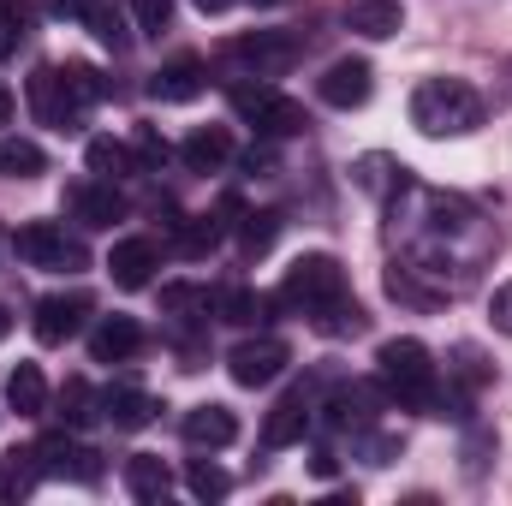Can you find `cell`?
Returning <instances> with one entry per match:
<instances>
[{
	"mask_svg": "<svg viewBox=\"0 0 512 506\" xmlns=\"http://www.w3.org/2000/svg\"><path fill=\"white\" fill-rule=\"evenodd\" d=\"M66 215L78 227H114V221H126V197L114 179H78V185H66Z\"/></svg>",
	"mask_w": 512,
	"mask_h": 506,
	"instance_id": "obj_10",
	"label": "cell"
},
{
	"mask_svg": "<svg viewBox=\"0 0 512 506\" xmlns=\"http://www.w3.org/2000/svg\"><path fill=\"white\" fill-rule=\"evenodd\" d=\"M36 465H42V477L102 483V453H96V447H84V441H72L66 429H60V435H42V441H36Z\"/></svg>",
	"mask_w": 512,
	"mask_h": 506,
	"instance_id": "obj_9",
	"label": "cell"
},
{
	"mask_svg": "<svg viewBox=\"0 0 512 506\" xmlns=\"http://www.w3.org/2000/svg\"><path fill=\"white\" fill-rule=\"evenodd\" d=\"M298 60V36L286 30H251L227 42V66H245V78H286Z\"/></svg>",
	"mask_w": 512,
	"mask_h": 506,
	"instance_id": "obj_6",
	"label": "cell"
},
{
	"mask_svg": "<svg viewBox=\"0 0 512 506\" xmlns=\"http://www.w3.org/2000/svg\"><path fill=\"white\" fill-rule=\"evenodd\" d=\"M12 251H18L24 268H42V274H78V268H90L84 239L66 233L60 221H30V227H18V233H12Z\"/></svg>",
	"mask_w": 512,
	"mask_h": 506,
	"instance_id": "obj_4",
	"label": "cell"
},
{
	"mask_svg": "<svg viewBox=\"0 0 512 506\" xmlns=\"http://www.w3.org/2000/svg\"><path fill=\"white\" fill-rule=\"evenodd\" d=\"M84 316H90V298L84 292H48L36 304V340L42 346H66L84 328Z\"/></svg>",
	"mask_w": 512,
	"mask_h": 506,
	"instance_id": "obj_13",
	"label": "cell"
},
{
	"mask_svg": "<svg viewBox=\"0 0 512 506\" xmlns=\"http://www.w3.org/2000/svg\"><path fill=\"white\" fill-rule=\"evenodd\" d=\"M6 405L18 411V417H42L48 411V381L36 364H18L12 376H6Z\"/></svg>",
	"mask_w": 512,
	"mask_h": 506,
	"instance_id": "obj_25",
	"label": "cell"
},
{
	"mask_svg": "<svg viewBox=\"0 0 512 506\" xmlns=\"http://www.w3.org/2000/svg\"><path fill=\"white\" fill-rule=\"evenodd\" d=\"M286 364H292V346H286V340H274V334L245 340V346H233V352H227V376L239 381V387H268V381L286 376Z\"/></svg>",
	"mask_w": 512,
	"mask_h": 506,
	"instance_id": "obj_8",
	"label": "cell"
},
{
	"mask_svg": "<svg viewBox=\"0 0 512 506\" xmlns=\"http://www.w3.org/2000/svg\"><path fill=\"white\" fill-rule=\"evenodd\" d=\"M84 6H90V0H48V12H54V18H72V24L84 18Z\"/></svg>",
	"mask_w": 512,
	"mask_h": 506,
	"instance_id": "obj_46",
	"label": "cell"
},
{
	"mask_svg": "<svg viewBox=\"0 0 512 506\" xmlns=\"http://www.w3.org/2000/svg\"><path fill=\"white\" fill-rule=\"evenodd\" d=\"M60 417H66V429H90V423L102 417V393H96L84 376H72L66 387H60Z\"/></svg>",
	"mask_w": 512,
	"mask_h": 506,
	"instance_id": "obj_28",
	"label": "cell"
},
{
	"mask_svg": "<svg viewBox=\"0 0 512 506\" xmlns=\"http://www.w3.org/2000/svg\"><path fill=\"white\" fill-rule=\"evenodd\" d=\"M233 114L256 131V137H298L310 126L304 120V102H292L286 90H274L268 78L262 84H233Z\"/></svg>",
	"mask_w": 512,
	"mask_h": 506,
	"instance_id": "obj_5",
	"label": "cell"
},
{
	"mask_svg": "<svg viewBox=\"0 0 512 506\" xmlns=\"http://www.w3.org/2000/svg\"><path fill=\"white\" fill-rule=\"evenodd\" d=\"M370 90H376V72H370V60H358V54H340V60L316 78V96H322L328 108H364Z\"/></svg>",
	"mask_w": 512,
	"mask_h": 506,
	"instance_id": "obj_11",
	"label": "cell"
},
{
	"mask_svg": "<svg viewBox=\"0 0 512 506\" xmlns=\"http://www.w3.org/2000/svg\"><path fill=\"white\" fill-rule=\"evenodd\" d=\"M131 12H137V30L143 36H161L173 24V0H131Z\"/></svg>",
	"mask_w": 512,
	"mask_h": 506,
	"instance_id": "obj_40",
	"label": "cell"
},
{
	"mask_svg": "<svg viewBox=\"0 0 512 506\" xmlns=\"http://www.w3.org/2000/svg\"><path fill=\"white\" fill-rule=\"evenodd\" d=\"M411 126L423 137H465L483 126V96L465 78H423L411 90Z\"/></svg>",
	"mask_w": 512,
	"mask_h": 506,
	"instance_id": "obj_2",
	"label": "cell"
},
{
	"mask_svg": "<svg viewBox=\"0 0 512 506\" xmlns=\"http://www.w3.org/2000/svg\"><path fill=\"white\" fill-rule=\"evenodd\" d=\"M453 358H459V364H453V376L465 381V387H483V381L495 376V370H489V364H483V352H477V346H459V352H453Z\"/></svg>",
	"mask_w": 512,
	"mask_h": 506,
	"instance_id": "obj_41",
	"label": "cell"
},
{
	"mask_svg": "<svg viewBox=\"0 0 512 506\" xmlns=\"http://www.w3.org/2000/svg\"><path fill=\"white\" fill-rule=\"evenodd\" d=\"M387 405V387L382 381H352V387H334V399H328V429H370L376 423V411Z\"/></svg>",
	"mask_w": 512,
	"mask_h": 506,
	"instance_id": "obj_12",
	"label": "cell"
},
{
	"mask_svg": "<svg viewBox=\"0 0 512 506\" xmlns=\"http://www.w3.org/2000/svg\"><path fill=\"white\" fill-rule=\"evenodd\" d=\"M340 18H346V30H358V36H370V42H387V36H399L405 6H399V0H346Z\"/></svg>",
	"mask_w": 512,
	"mask_h": 506,
	"instance_id": "obj_19",
	"label": "cell"
},
{
	"mask_svg": "<svg viewBox=\"0 0 512 506\" xmlns=\"http://www.w3.org/2000/svg\"><path fill=\"white\" fill-rule=\"evenodd\" d=\"M155 268H161V251H155V239H120L114 251H108V274H114V286H149L155 280Z\"/></svg>",
	"mask_w": 512,
	"mask_h": 506,
	"instance_id": "obj_18",
	"label": "cell"
},
{
	"mask_svg": "<svg viewBox=\"0 0 512 506\" xmlns=\"http://www.w3.org/2000/svg\"><path fill=\"white\" fill-rule=\"evenodd\" d=\"M256 6H274V0H256Z\"/></svg>",
	"mask_w": 512,
	"mask_h": 506,
	"instance_id": "obj_50",
	"label": "cell"
},
{
	"mask_svg": "<svg viewBox=\"0 0 512 506\" xmlns=\"http://www.w3.org/2000/svg\"><path fill=\"white\" fill-rule=\"evenodd\" d=\"M179 435H185V447H197V453H221V447L239 441V417H233L227 405H191L185 423H179Z\"/></svg>",
	"mask_w": 512,
	"mask_h": 506,
	"instance_id": "obj_15",
	"label": "cell"
},
{
	"mask_svg": "<svg viewBox=\"0 0 512 506\" xmlns=\"http://www.w3.org/2000/svg\"><path fill=\"white\" fill-rule=\"evenodd\" d=\"M310 417H316V405H310V393L304 387H292L274 411H268V423H262V447L268 453H280V447H298L304 435H310Z\"/></svg>",
	"mask_w": 512,
	"mask_h": 506,
	"instance_id": "obj_14",
	"label": "cell"
},
{
	"mask_svg": "<svg viewBox=\"0 0 512 506\" xmlns=\"http://www.w3.org/2000/svg\"><path fill=\"white\" fill-rule=\"evenodd\" d=\"M161 310H167L179 328H191V322H203L215 304H209V292H203V286H161Z\"/></svg>",
	"mask_w": 512,
	"mask_h": 506,
	"instance_id": "obj_32",
	"label": "cell"
},
{
	"mask_svg": "<svg viewBox=\"0 0 512 506\" xmlns=\"http://www.w3.org/2000/svg\"><path fill=\"white\" fill-rule=\"evenodd\" d=\"M209 304H215V316H221V322L251 328V322H268V304H274V298H262V292H251V286H221Z\"/></svg>",
	"mask_w": 512,
	"mask_h": 506,
	"instance_id": "obj_23",
	"label": "cell"
},
{
	"mask_svg": "<svg viewBox=\"0 0 512 506\" xmlns=\"http://www.w3.org/2000/svg\"><path fill=\"white\" fill-rule=\"evenodd\" d=\"M489 316H495V328H501V334H512V280L489 298Z\"/></svg>",
	"mask_w": 512,
	"mask_h": 506,
	"instance_id": "obj_43",
	"label": "cell"
},
{
	"mask_svg": "<svg viewBox=\"0 0 512 506\" xmlns=\"http://www.w3.org/2000/svg\"><path fill=\"white\" fill-rule=\"evenodd\" d=\"M155 411H161V405H155L143 387H126V381H114V387L102 393V417H108L114 429H149Z\"/></svg>",
	"mask_w": 512,
	"mask_h": 506,
	"instance_id": "obj_21",
	"label": "cell"
},
{
	"mask_svg": "<svg viewBox=\"0 0 512 506\" xmlns=\"http://www.w3.org/2000/svg\"><path fill=\"white\" fill-rule=\"evenodd\" d=\"M358 453H364L370 465H393V459H399V441H393V435H376V429H358Z\"/></svg>",
	"mask_w": 512,
	"mask_h": 506,
	"instance_id": "obj_42",
	"label": "cell"
},
{
	"mask_svg": "<svg viewBox=\"0 0 512 506\" xmlns=\"http://www.w3.org/2000/svg\"><path fill=\"white\" fill-rule=\"evenodd\" d=\"M191 6H203V12H221V6H233V0H191Z\"/></svg>",
	"mask_w": 512,
	"mask_h": 506,
	"instance_id": "obj_49",
	"label": "cell"
},
{
	"mask_svg": "<svg viewBox=\"0 0 512 506\" xmlns=\"http://www.w3.org/2000/svg\"><path fill=\"white\" fill-rule=\"evenodd\" d=\"M245 173H256V179L274 173V149H251V155H245Z\"/></svg>",
	"mask_w": 512,
	"mask_h": 506,
	"instance_id": "obj_45",
	"label": "cell"
},
{
	"mask_svg": "<svg viewBox=\"0 0 512 506\" xmlns=\"http://www.w3.org/2000/svg\"><path fill=\"white\" fill-rule=\"evenodd\" d=\"M387 298H399V304H411V310H441V304H447V292H441V286H423L405 262L387 268Z\"/></svg>",
	"mask_w": 512,
	"mask_h": 506,
	"instance_id": "obj_27",
	"label": "cell"
},
{
	"mask_svg": "<svg viewBox=\"0 0 512 506\" xmlns=\"http://www.w3.org/2000/svg\"><path fill=\"white\" fill-rule=\"evenodd\" d=\"M352 179H358V191H370V197H393L405 179H411V167L405 161H393V155H358L352 161Z\"/></svg>",
	"mask_w": 512,
	"mask_h": 506,
	"instance_id": "obj_22",
	"label": "cell"
},
{
	"mask_svg": "<svg viewBox=\"0 0 512 506\" xmlns=\"http://www.w3.org/2000/svg\"><path fill=\"white\" fill-rule=\"evenodd\" d=\"M346 292H352V286H346V268H340V256H328V251L298 256V262L286 268V280H280V304L298 310L304 322L322 316L328 304H340Z\"/></svg>",
	"mask_w": 512,
	"mask_h": 506,
	"instance_id": "obj_3",
	"label": "cell"
},
{
	"mask_svg": "<svg viewBox=\"0 0 512 506\" xmlns=\"http://www.w3.org/2000/svg\"><path fill=\"white\" fill-rule=\"evenodd\" d=\"M143 352V322L137 316H102L90 328V358L96 364H131Z\"/></svg>",
	"mask_w": 512,
	"mask_h": 506,
	"instance_id": "obj_17",
	"label": "cell"
},
{
	"mask_svg": "<svg viewBox=\"0 0 512 506\" xmlns=\"http://www.w3.org/2000/svg\"><path fill=\"white\" fill-rule=\"evenodd\" d=\"M215 245H221V221H215V215L179 221V256H209Z\"/></svg>",
	"mask_w": 512,
	"mask_h": 506,
	"instance_id": "obj_34",
	"label": "cell"
},
{
	"mask_svg": "<svg viewBox=\"0 0 512 506\" xmlns=\"http://www.w3.org/2000/svg\"><path fill=\"white\" fill-rule=\"evenodd\" d=\"M12 114H18V102H12V90H6V84H0V126H6V120H12Z\"/></svg>",
	"mask_w": 512,
	"mask_h": 506,
	"instance_id": "obj_47",
	"label": "cell"
},
{
	"mask_svg": "<svg viewBox=\"0 0 512 506\" xmlns=\"http://www.w3.org/2000/svg\"><path fill=\"white\" fill-rule=\"evenodd\" d=\"M6 334H12V310L0 304V340H6Z\"/></svg>",
	"mask_w": 512,
	"mask_h": 506,
	"instance_id": "obj_48",
	"label": "cell"
},
{
	"mask_svg": "<svg viewBox=\"0 0 512 506\" xmlns=\"http://www.w3.org/2000/svg\"><path fill=\"white\" fill-rule=\"evenodd\" d=\"M126 489L137 495V501H161V495L173 489L167 459H161V453H131L126 459Z\"/></svg>",
	"mask_w": 512,
	"mask_h": 506,
	"instance_id": "obj_24",
	"label": "cell"
},
{
	"mask_svg": "<svg viewBox=\"0 0 512 506\" xmlns=\"http://www.w3.org/2000/svg\"><path fill=\"white\" fill-rule=\"evenodd\" d=\"M483 453H489V435H483V429H477V435H471V441H465V471H471V477H477V471H483Z\"/></svg>",
	"mask_w": 512,
	"mask_h": 506,
	"instance_id": "obj_44",
	"label": "cell"
},
{
	"mask_svg": "<svg viewBox=\"0 0 512 506\" xmlns=\"http://www.w3.org/2000/svg\"><path fill=\"white\" fill-rule=\"evenodd\" d=\"M376 381L387 387V405L423 411V417H447L441 370H435V358H429L423 340H382V352H376Z\"/></svg>",
	"mask_w": 512,
	"mask_h": 506,
	"instance_id": "obj_1",
	"label": "cell"
},
{
	"mask_svg": "<svg viewBox=\"0 0 512 506\" xmlns=\"http://www.w3.org/2000/svg\"><path fill=\"white\" fill-rule=\"evenodd\" d=\"M24 42V0H0V60L18 54Z\"/></svg>",
	"mask_w": 512,
	"mask_h": 506,
	"instance_id": "obj_39",
	"label": "cell"
},
{
	"mask_svg": "<svg viewBox=\"0 0 512 506\" xmlns=\"http://www.w3.org/2000/svg\"><path fill=\"white\" fill-rule=\"evenodd\" d=\"M84 161H90V173L96 179H126V173H137V155H131L126 143H114V137H90V149H84Z\"/></svg>",
	"mask_w": 512,
	"mask_h": 506,
	"instance_id": "obj_29",
	"label": "cell"
},
{
	"mask_svg": "<svg viewBox=\"0 0 512 506\" xmlns=\"http://www.w3.org/2000/svg\"><path fill=\"white\" fill-rule=\"evenodd\" d=\"M36 477H42L36 447H12V453L0 459V495H30V489H36Z\"/></svg>",
	"mask_w": 512,
	"mask_h": 506,
	"instance_id": "obj_33",
	"label": "cell"
},
{
	"mask_svg": "<svg viewBox=\"0 0 512 506\" xmlns=\"http://www.w3.org/2000/svg\"><path fill=\"white\" fill-rule=\"evenodd\" d=\"M310 328H316V334H328V340H358V334L370 328V316H364V304L346 292L340 304H328L322 316H310Z\"/></svg>",
	"mask_w": 512,
	"mask_h": 506,
	"instance_id": "obj_26",
	"label": "cell"
},
{
	"mask_svg": "<svg viewBox=\"0 0 512 506\" xmlns=\"http://www.w3.org/2000/svg\"><path fill=\"white\" fill-rule=\"evenodd\" d=\"M131 155H137V173H161V161H167L173 149H167V137L155 126H137L131 131Z\"/></svg>",
	"mask_w": 512,
	"mask_h": 506,
	"instance_id": "obj_38",
	"label": "cell"
},
{
	"mask_svg": "<svg viewBox=\"0 0 512 506\" xmlns=\"http://www.w3.org/2000/svg\"><path fill=\"white\" fill-rule=\"evenodd\" d=\"M78 24H90V36H96L102 48H126V30H120V12H114L108 0H90Z\"/></svg>",
	"mask_w": 512,
	"mask_h": 506,
	"instance_id": "obj_36",
	"label": "cell"
},
{
	"mask_svg": "<svg viewBox=\"0 0 512 506\" xmlns=\"http://www.w3.org/2000/svg\"><path fill=\"white\" fill-rule=\"evenodd\" d=\"M48 173V155L30 137H0V179H36Z\"/></svg>",
	"mask_w": 512,
	"mask_h": 506,
	"instance_id": "obj_30",
	"label": "cell"
},
{
	"mask_svg": "<svg viewBox=\"0 0 512 506\" xmlns=\"http://www.w3.org/2000/svg\"><path fill=\"white\" fill-rule=\"evenodd\" d=\"M179 161H185L191 173H221V167L233 161V137H227V126H197L185 143H179Z\"/></svg>",
	"mask_w": 512,
	"mask_h": 506,
	"instance_id": "obj_20",
	"label": "cell"
},
{
	"mask_svg": "<svg viewBox=\"0 0 512 506\" xmlns=\"http://www.w3.org/2000/svg\"><path fill=\"white\" fill-rule=\"evenodd\" d=\"M233 227H239V251L262 256L274 239H280V209H251V215H239Z\"/></svg>",
	"mask_w": 512,
	"mask_h": 506,
	"instance_id": "obj_31",
	"label": "cell"
},
{
	"mask_svg": "<svg viewBox=\"0 0 512 506\" xmlns=\"http://www.w3.org/2000/svg\"><path fill=\"white\" fill-rule=\"evenodd\" d=\"M203 90H209V66L197 54H179V60L155 66V78H149V96L155 102H197Z\"/></svg>",
	"mask_w": 512,
	"mask_h": 506,
	"instance_id": "obj_16",
	"label": "cell"
},
{
	"mask_svg": "<svg viewBox=\"0 0 512 506\" xmlns=\"http://www.w3.org/2000/svg\"><path fill=\"white\" fill-rule=\"evenodd\" d=\"M30 114H36L48 131H78L84 102L72 96V84H66L60 66H36V72H30Z\"/></svg>",
	"mask_w": 512,
	"mask_h": 506,
	"instance_id": "obj_7",
	"label": "cell"
},
{
	"mask_svg": "<svg viewBox=\"0 0 512 506\" xmlns=\"http://www.w3.org/2000/svg\"><path fill=\"white\" fill-rule=\"evenodd\" d=\"M60 72H66V84H72V96H78L84 108H96V102L108 96V78H102L96 66H84V60H66Z\"/></svg>",
	"mask_w": 512,
	"mask_h": 506,
	"instance_id": "obj_37",
	"label": "cell"
},
{
	"mask_svg": "<svg viewBox=\"0 0 512 506\" xmlns=\"http://www.w3.org/2000/svg\"><path fill=\"white\" fill-rule=\"evenodd\" d=\"M185 489H191L197 501H221V495L233 489V477H227L221 465H209V459H191V465H185Z\"/></svg>",
	"mask_w": 512,
	"mask_h": 506,
	"instance_id": "obj_35",
	"label": "cell"
}]
</instances>
